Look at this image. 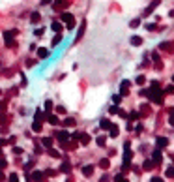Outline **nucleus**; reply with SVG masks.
Segmentation results:
<instances>
[{
  "mask_svg": "<svg viewBox=\"0 0 174 182\" xmlns=\"http://www.w3.org/2000/svg\"><path fill=\"white\" fill-rule=\"evenodd\" d=\"M41 145H43L45 148H51V147H53V139H51V137H43V139H41Z\"/></svg>",
  "mask_w": 174,
  "mask_h": 182,
  "instance_id": "b1692460",
  "label": "nucleus"
},
{
  "mask_svg": "<svg viewBox=\"0 0 174 182\" xmlns=\"http://www.w3.org/2000/svg\"><path fill=\"white\" fill-rule=\"evenodd\" d=\"M47 154L51 156V158H60V152H58V150H55L53 147H51V148H47Z\"/></svg>",
  "mask_w": 174,
  "mask_h": 182,
  "instance_id": "bb28decb",
  "label": "nucleus"
},
{
  "mask_svg": "<svg viewBox=\"0 0 174 182\" xmlns=\"http://www.w3.org/2000/svg\"><path fill=\"white\" fill-rule=\"evenodd\" d=\"M165 175H167L168 178H174V165H170V167H167V171H165Z\"/></svg>",
  "mask_w": 174,
  "mask_h": 182,
  "instance_id": "c756f323",
  "label": "nucleus"
},
{
  "mask_svg": "<svg viewBox=\"0 0 174 182\" xmlns=\"http://www.w3.org/2000/svg\"><path fill=\"white\" fill-rule=\"evenodd\" d=\"M135 83H137V85H144V83H146V77H144V75H137Z\"/></svg>",
  "mask_w": 174,
  "mask_h": 182,
  "instance_id": "4c0bfd02",
  "label": "nucleus"
},
{
  "mask_svg": "<svg viewBox=\"0 0 174 182\" xmlns=\"http://www.w3.org/2000/svg\"><path fill=\"white\" fill-rule=\"evenodd\" d=\"M131 158H133L131 150H129V148H126V152H123V169H127V167H129V162H131Z\"/></svg>",
  "mask_w": 174,
  "mask_h": 182,
  "instance_id": "39448f33",
  "label": "nucleus"
},
{
  "mask_svg": "<svg viewBox=\"0 0 174 182\" xmlns=\"http://www.w3.org/2000/svg\"><path fill=\"white\" fill-rule=\"evenodd\" d=\"M81 133H83V131H73V133L69 135V137H71L73 141H77V143H79V139H81Z\"/></svg>",
  "mask_w": 174,
  "mask_h": 182,
  "instance_id": "7c9ffc66",
  "label": "nucleus"
},
{
  "mask_svg": "<svg viewBox=\"0 0 174 182\" xmlns=\"http://www.w3.org/2000/svg\"><path fill=\"white\" fill-rule=\"evenodd\" d=\"M165 94H174V83H172V85H168V86L165 88Z\"/></svg>",
  "mask_w": 174,
  "mask_h": 182,
  "instance_id": "58836bf2",
  "label": "nucleus"
},
{
  "mask_svg": "<svg viewBox=\"0 0 174 182\" xmlns=\"http://www.w3.org/2000/svg\"><path fill=\"white\" fill-rule=\"evenodd\" d=\"M0 124H6V113L0 111Z\"/></svg>",
  "mask_w": 174,
  "mask_h": 182,
  "instance_id": "37998d69",
  "label": "nucleus"
},
{
  "mask_svg": "<svg viewBox=\"0 0 174 182\" xmlns=\"http://www.w3.org/2000/svg\"><path fill=\"white\" fill-rule=\"evenodd\" d=\"M109 130H111V137H118V126H114V124H112Z\"/></svg>",
  "mask_w": 174,
  "mask_h": 182,
  "instance_id": "2f4dec72",
  "label": "nucleus"
},
{
  "mask_svg": "<svg viewBox=\"0 0 174 182\" xmlns=\"http://www.w3.org/2000/svg\"><path fill=\"white\" fill-rule=\"evenodd\" d=\"M127 118L129 120H139V118H142V115H140V111H131L127 115Z\"/></svg>",
  "mask_w": 174,
  "mask_h": 182,
  "instance_id": "f3484780",
  "label": "nucleus"
},
{
  "mask_svg": "<svg viewBox=\"0 0 174 182\" xmlns=\"http://www.w3.org/2000/svg\"><path fill=\"white\" fill-rule=\"evenodd\" d=\"M34 118H36V122H41V120H47V113H45V115H43V111H41V109H38V111H36V117H34Z\"/></svg>",
  "mask_w": 174,
  "mask_h": 182,
  "instance_id": "2eb2a0df",
  "label": "nucleus"
},
{
  "mask_svg": "<svg viewBox=\"0 0 174 182\" xmlns=\"http://www.w3.org/2000/svg\"><path fill=\"white\" fill-rule=\"evenodd\" d=\"M43 175H49V176H53V175H55V171H53V169H47V171H45Z\"/></svg>",
  "mask_w": 174,
  "mask_h": 182,
  "instance_id": "5fc2aeb1",
  "label": "nucleus"
},
{
  "mask_svg": "<svg viewBox=\"0 0 174 182\" xmlns=\"http://www.w3.org/2000/svg\"><path fill=\"white\" fill-rule=\"evenodd\" d=\"M154 165H156V163H154V160H152V158H148V160H144L142 169H144V171H152V169H154Z\"/></svg>",
  "mask_w": 174,
  "mask_h": 182,
  "instance_id": "ddd939ff",
  "label": "nucleus"
},
{
  "mask_svg": "<svg viewBox=\"0 0 174 182\" xmlns=\"http://www.w3.org/2000/svg\"><path fill=\"white\" fill-rule=\"evenodd\" d=\"M64 126H75V118H66L64 120Z\"/></svg>",
  "mask_w": 174,
  "mask_h": 182,
  "instance_id": "ea45409f",
  "label": "nucleus"
},
{
  "mask_svg": "<svg viewBox=\"0 0 174 182\" xmlns=\"http://www.w3.org/2000/svg\"><path fill=\"white\" fill-rule=\"evenodd\" d=\"M60 21L67 25V23H71V21H73V15H71L69 11H64V13H60Z\"/></svg>",
  "mask_w": 174,
  "mask_h": 182,
  "instance_id": "f8f14e48",
  "label": "nucleus"
},
{
  "mask_svg": "<svg viewBox=\"0 0 174 182\" xmlns=\"http://www.w3.org/2000/svg\"><path fill=\"white\" fill-rule=\"evenodd\" d=\"M159 2H161V0H154V2L150 4V6H148L146 10H144V13H142V17H148V15H150V13H154V10L159 6Z\"/></svg>",
  "mask_w": 174,
  "mask_h": 182,
  "instance_id": "7ed1b4c3",
  "label": "nucleus"
},
{
  "mask_svg": "<svg viewBox=\"0 0 174 182\" xmlns=\"http://www.w3.org/2000/svg\"><path fill=\"white\" fill-rule=\"evenodd\" d=\"M13 154L21 156V154H22V148H19V147H13Z\"/></svg>",
  "mask_w": 174,
  "mask_h": 182,
  "instance_id": "a18cd8bd",
  "label": "nucleus"
},
{
  "mask_svg": "<svg viewBox=\"0 0 174 182\" xmlns=\"http://www.w3.org/2000/svg\"><path fill=\"white\" fill-rule=\"evenodd\" d=\"M99 167H101V169H109V167H111V160H109V158L99 160Z\"/></svg>",
  "mask_w": 174,
  "mask_h": 182,
  "instance_id": "412c9836",
  "label": "nucleus"
},
{
  "mask_svg": "<svg viewBox=\"0 0 174 182\" xmlns=\"http://www.w3.org/2000/svg\"><path fill=\"white\" fill-rule=\"evenodd\" d=\"M129 85H131L129 81H122V85H120V96H122V98L129 94V90H127V88H129Z\"/></svg>",
  "mask_w": 174,
  "mask_h": 182,
  "instance_id": "20e7f679",
  "label": "nucleus"
},
{
  "mask_svg": "<svg viewBox=\"0 0 174 182\" xmlns=\"http://www.w3.org/2000/svg\"><path fill=\"white\" fill-rule=\"evenodd\" d=\"M168 113H170V115H174V107H172V109H168Z\"/></svg>",
  "mask_w": 174,
  "mask_h": 182,
  "instance_id": "680f3d73",
  "label": "nucleus"
},
{
  "mask_svg": "<svg viewBox=\"0 0 174 182\" xmlns=\"http://www.w3.org/2000/svg\"><path fill=\"white\" fill-rule=\"evenodd\" d=\"M39 19H41V15L38 11H32L30 13V23H34V25H36V23H39Z\"/></svg>",
  "mask_w": 174,
  "mask_h": 182,
  "instance_id": "5701e85b",
  "label": "nucleus"
},
{
  "mask_svg": "<svg viewBox=\"0 0 174 182\" xmlns=\"http://www.w3.org/2000/svg\"><path fill=\"white\" fill-rule=\"evenodd\" d=\"M99 182H109V175H103L101 178H99Z\"/></svg>",
  "mask_w": 174,
  "mask_h": 182,
  "instance_id": "3c124183",
  "label": "nucleus"
},
{
  "mask_svg": "<svg viewBox=\"0 0 174 182\" xmlns=\"http://www.w3.org/2000/svg\"><path fill=\"white\" fill-rule=\"evenodd\" d=\"M41 176H43V173H41V171H34V173L30 175V178H32L34 182H41Z\"/></svg>",
  "mask_w": 174,
  "mask_h": 182,
  "instance_id": "4be33fe9",
  "label": "nucleus"
},
{
  "mask_svg": "<svg viewBox=\"0 0 174 182\" xmlns=\"http://www.w3.org/2000/svg\"><path fill=\"white\" fill-rule=\"evenodd\" d=\"M0 111H6V101H0Z\"/></svg>",
  "mask_w": 174,
  "mask_h": 182,
  "instance_id": "bf43d9fd",
  "label": "nucleus"
},
{
  "mask_svg": "<svg viewBox=\"0 0 174 182\" xmlns=\"http://www.w3.org/2000/svg\"><path fill=\"white\" fill-rule=\"evenodd\" d=\"M36 53H38V58H47V56H49V51H47L45 47H39V49H36Z\"/></svg>",
  "mask_w": 174,
  "mask_h": 182,
  "instance_id": "a211bd4d",
  "label": "nucleus"
},
{
  "mask_svg": "<svg viewBox=\"0 0 174 182\" xmlns=\"http://www.w3.org/2000/svg\"><path fill=\"white\" fill-rule=\"evenodd\" d=\"M112 101H114V105H120L122 103V96L118 94V96H112Z\"/></svg>",
  "mask_w": 174,
  "mask_h": 182,
  "instance_id": "a19ab883",
  "label": "nucleus"
},
{
  "mask_svg": "<svg viewBox=\"0 0 174 182\" xmlns=\"http://www.w3.org/2000/svg\"><path fill=\"white\" fill-rule=\"evenodd\" d=\"M172 83H174V75H172Z\"/></svg>",
  "mask_w": 174,
  "mask_h": 182,
  "instance_id": "e2e57ef3",
  "label": "nucleus"
},
{
  "mask_svg": "<svg viewBox=\"0 0 174 182\" xmlns=\"http://www.w3.org/2000/svg\"><path fill=\"white\" fill-rule=\"evenodd\" d=\"M32 130H34V131H38V133H39V131H41V130H43V126H41V122H34V124H32Z\"/></svg>",
  "mask_w": 174,
  "mask_h": 182,
  "instance_id": "f704fd0d",
  "label": "nucleus"
},
{
  "mask_svg": "<svg viewBox=\"0 0 174 182\" xmlns=\"http://www.w3.org/2000/svg\"><path fill=\"white\" fill-rule=\"evenodd\" d=\"M4 180H6V175L2 173V169H0V182H4Z\"/></svg>",
  "mask_w": 174,
  "mask_h": 182,
  "instance_id": "6e6d98bb",
  "label": "nucleus"
},
{
  "mask_svg": "<svg viewBox=\"0 0 174 182\" xmlns=\"http://www.w3.org/2000/svg\"><path fill=\"white\" fill-rule=\"evenodd\" d=\"M139 25H140V19H133V21H129V27H131V28H137Z\"/></svg>",
  "mask_w": 174,
  "mask_h": 182,
  "instance_id": "e433bc0d",
  "label": "nucleus"
},
{
  "mask_svg": "<svg viewBox=\"0 0 174 182\" xmlns=\"http://www.w3.org/2000/svg\"><path fill=\"white\" fill-rule=\"evenodd\" d=\"M62 2H64V0H55V8H58V6H60Z\"/></svg>",
  "mask_w": 174,
  "mask_h": 182,
  "instance_id": "052dcab7",
  "label": "nucleus"
},
{
  "mask_svg": "<svg viewBox=\"0 0 174 182\" xmlns=\"http://www.w3.org/2000/svg\"><path fill=\"white\" fill-rule=\"evenodd\" d=\"M69 171H71V163L69 162H64L60 165V173H69Z\"/></svg>",
  "mask_w": 174,
  "mask_h": 182,
  "instance_id": "393cba45",
  "label": "nucleus"
},
{
  "mask_svg": "<svg viewBox=\"0 0 174 182\" xmlns=\"http://www.w3.org/2000/svg\"><path fill=\"white\" fill-rule=\"evenodd\" d=\"M159 49H161V51H168V49H170V41H161V43H159Z\"/></svg>",
  "mask_w": 174,
  "mask_h": 182,
  "instance_id": "c85d7f7f",
  "label": "nucleus"
},
{
  "mask_svg": "<svg viewBox=\"0 0 174 182\" xmlns=\"http://www.w3.org/2000/svg\"><path fill=\"white\" fill-rule=\"evenodd\" d=\"M90 141H92V137H90L88 133H81V139H79L81 147H86V145H90Z\"/></svg>",
  "mask_w": 174,
  "mask_h": 182,
  "instance_id": "9d476101",
  "label": "nucleus"
},
{
  "mask_svg": "<svg viewBox=\"0 0 174 182\" xmlns=\"http://www.w3.org/2000/svg\"><path fill=\"white\" fill-rule=\"evenodd\" d=\"M51 111H53V101L47 100V101H45V113H51Z\"/></svg>",
  "mask_w": 174,
  "mask_h": 182,
  "instance_id": "72a5a7b5",
  "label": "nucleus"
},
{
  "mask_svg": "<svg viewBox=\"0 0 174 182\" xmlns=\"http://www.w3.org/2000/svg\"><path fill=\"white\" fill-rule=\"evenodd\" d=\"M114 182H129V180H127L126 176H123V175L120 173V175H116V176H114Z\"/></svg>",
  "mask_w": 174,
  "mask_h": 182,
  "instance_id": "473e14b6",
  "label": "nucleus"
},
{
  "mask_svg": "<svg viewBox=\"0 0 174 182\" xmlns=\"http://www.w3.org/2000/svg\"><path fill=\"white\" fill-rule=\"evenodd\" d=\"M56 111H58V113H62V115H64V113H66V107H62V105H58V107H56Z\"/></svg>",
  "mask_w": 174,
  "mask_h": 182,
  "instance_id": "603ef678",
  "label": "nucleus"
},
{
  "mask_svg": "<svg viewBox=\"0 0 174 182\" xmlns=\"http://www.w3.org/2000/svg\"><path fill=\"white\" fill-rule=\"evenodd\" d=\"M55 135H56V139H58L60 143H64V141H67V139H69V133H67L66 130H60V131H55Z\"/></svg>",
  "mask_w": 174,
  "mask_h": 182,
  "instance_id": "423d86ee",
  "label": "nucleus"
},
{
  "mask_svg": "<svg viewBox=\"0 0 174 182\" xmlns=\"http://www.w3.org/2000/svg\"><path fill=\"white\" fill-rule=\"evenodd\" d=\"M15 36H17V30H6V32H4V41H6L8 47L17 45V43H15Z\"/></svg>",
  "mask_w": 174,
  "mask_h": 182,
  "instance_id": "f257e3e1",
  "label": "nucleus"
},
{
  "mask_svg": "<svg viewBox=\"0 0 174 182\" xmlns=\"http://www.w3.org/2000/svg\"><path fill=\"white\" fill-rule=\"evenodd\" d=\"M84 30H86V19L81 21V25H79V30H77V36H75V43L81 41V38L84 36Z\"/></svg>",
  "mask_w": 174,
  "mask_h": 182,
  "instance_id": "f03ea898",
  "label": "nucleus"
},
{
  "mask_svg": "<svg viewBox=\"0 0 174 182\" xmlns=\"http://www.w3.org/2000/svg\"><path fill=\"white\" fill-rule=\"evenodd\" d=\"M47 122L53 124V126H58V124H60V118H58L56 115H53V113H47Z\"/></svg>",
  "mask_w": 174,
  "mask_h": 182,
  "instance_id": "6e6552de",
  "label": "nucleus"
},
{
  "mask_svg": "<svg viewBox=\"0 0 174 182\" xmlns=\"http://www.w3.org/2000/svg\"><path fill=\"white\" fill-rule=\"evenodd\" d=\"M156 147L161 148V150L167 148V147H168V139H167V137H157V139H156Z\"/></svg>",
  "mask_w": 174,
  "mask_h": 182,
  "instance_id": "0eeeda50",
  "label": "nucleus"
},
{
  "mask_svg": "<svg viewBox=\"0 0 174 182\" xmlns=\"http://www.w3.org/2000/svg\"><path fill=\"white\" fill-rule=\"evenodd\" d=\"M60 41H62V34H60V32H56V36L53 38V47H56Z\"/></svg>",
  "mask_w": 174,
  "mask_h": 182,
  "instance_id": "cd10ccee",
  "label": "nucleus"
},
{
  "mask_svg": "<svg viewBox=\"0 0 174 182\" xmlns=\"http://www.w3.org/2000/svg\"><path fill=\"white\" fill-rule=\"evenodd\" d=\"M112 124H111V120L109 118H101V120H99V128H101V130H109Z\"/></svg>",
  "mask_w": 174,
  "mask_h": 182,
  "instance_id": "dca6fc26",
  "label": "nucleus"
},
{
  "mask_svg": "<svg viewBox=\"0 0 174 182\" xmlns=\"http://www.w3.org/2000/svg\"><path fill=\"white\" fill-rule=\"evenodd\" d=\"M43 30H45V28H38V30H34V34H36V36H41V34H43Z\"/></svg>",
  "mask_w": 174,
  "mask_h": 182,
  "instance_id": "864d4df0",
  "label": "nucleus"
},
{
  "mask_svg": "<svg viewBox=\"0 0 174 182\" xmlns=\"http://www.w3.org/2000/svg\"><path fill=\"white\" fill-rule=\"evenodd\" d=\"M83 175L84 176H92L94 175V165H84L83 167Z\"/></svg>",
  "mask_w": 174,
  "mask_h": 182,
  "instance_id": "6ab92c4d",
  "label": "nucleus"
},
{
  "mask_svg": "<svg viewBox=\"0 0 174 182\" xmlns=\"http://www.w3.org/2000/svg\"><path fill=\"white\" fill-rule=\"evenodd\" d=\"M51 2H53V0H39L41 6H47V4H51Z\"/></svg>",
  "mask_w": 174,
  "mask_h": 182,
  "instance_id": "8fccbe9b",
  "label": "nucleus"
},
{
  "mask_svg": "<svg viewBox=\"0 0 174 182\" xmlns=\"http://www.w3.org/2000/svg\"><path fill=\"white\" fill-rule=\"evenodd\" d=\"M142 41H144V39H142L140 36H131V39H129V43L133 45V47H140Z\"/></svg>",
  "mask_w": 174,
  "mask_h": 182,
  "instance_id": "9b49d317",
  "label": "nucleus"
},
{
  "mask_svg": "<svg viewBox=\"0 0 174 182\" xmlns=\"http://www.w3.org/2000/svg\"><path fill=\"white\" fill-rule=\"evenodd\" d=\"M8 182H19V175H17V173H11V175L8 176Z\"/></svg>",
  "mask_w": 174,
  "mask_h": 182,
  "instance_id": "c9c22d12",
  "label": "nucleus"
},
{
  "mask_svg": "<svg viewBox=\"0 0 174 182\" xmlns=\"http://www.w3.org/2000/svg\"><path fill=\"white\" fill-rule=\"evenodd\" d=\"M66 28H67V30H73V28H75V19H73L71 23H67V25H66Z\"/></svg>",
  "mask_w": 174,
  "mask_h": 182,
  "instance_id": "c03bdc74",
  "label": "nucleus"
},
{
  "mask_svg": "<svg viewBox=\"0 0 174 182\" xmlns=\"http://www.w3.org/2000/svg\"><path fill=\"white\" fill-rule=\"evenodd\" d=\"M152 182H165V180H163V178H159V176H154V178H152Z\"/></svg>",
  "mask_w": 174,
  "mask_h": 182,
  "instance_id": "4d7b16f0",
  "label": "nucleus"
},
{
  "mask_svg": "<svg viewBox=\"0 0 174 182\" xmlns=\"http://www.w3.org/2000/svg\"><path fill=\"white\" fill-rule=\"evenodd\" d=\"M168 124H170V126L174 128V115H170V118H168Z\"/></svg>",
  "mask_w": 174,
  "mask_h": 182,
  "instance_id": "13d9d810",
  "label": "nucleus"
},
{
  "mask_svg": "<svg viewBox=\"0 0 174 182\" xmlns=\"http://www.w3.org/2000/svg\"><path fill=\"white\" fill-rule=\"evenodd\" d=\"M95 143H97V147L105 148V147H107V135H99V137L95 139Z\"/></svg>",
  "mask_w": 174,
  "mask_h": 182,
  "instance_id": "4468645a",
  "label": "nucleus"
},
{
  "mask_svg": "<svg viewBox=\"0 0 174 182\" xmlns=\"http://www.w3.org/2000/svg\"><path fill=\"white\" fill-rule=\"evenodd\" d=\"M116 115H120L122 118H127V113L123 111V109H118V113H116Z\"/></svg>",
  "mask_w": 174,
  "mask_h": 182,
  "instance_id": "79ce46f5",
  "label": "nucleus"
},
{
  "mask_svg": "<svg viewBox=\"0 0 174 182\" xmlns=\"http://www.w3.org/2000/svg\"><path fill=\"white\" fill-rule=\"evenodd\" d=\"M34 163H36V162H34V160H30L26 165H24V169H30V167H34Z\"/></svg>",
  "mask_w": 174,
  "mask_h": 182,
  "instance_id": "de8ad7c7",
  "label": "nucleus"
},
{
  "mask_svg": "<svg viewBox=\"0 0 174 182\" xmlns=\"http://www.w3.org/2000/svg\"><path fill=\"white\" fill-rule=\"evenodd\" d=\"M51 28L55 30V32H62V21H53V25H51Z\"/></svg>",
  "mask_w": 174,
  "mask_h": 182,
  "instance_id": "aec40b11",
  "label": "nucleus"
},
{
  "mask_svg": "<svg viewBox=\"0 0 174 182\" xmlns=\"http://www.w3.org/2000/svg\"><path fill=\"white\" fill-rule=\"evenodd\" d=\"M144 28H146L148 32H156L157 25H156V23H146V25H144Z\"/></svg>",
  "mask_w": 174,
  "mask_h": 182,
  "instance_id": "a878e982",
  "label": "nucleus"
},
{
  "mask_svg": "<svg viewBox=\"0 0 174 182\" xmlns=\"http://www.w3.org/2000/svg\"><path fill=\"white\" fill-rule=\"evenodd\" d=\"M0 96H2V90H0Z\"/></svg>",
  "mask_w": 174,
  "mask_h": 182,
  "instance_id": "0e129e2a",
  "label": "nucleus"
},
{
  "mask_svg": "<svg viewBox=\"0 0 174 182\" xmlns=\"http://www.w3.org/2000/svg\"><path fill=\"white\" fill-rule=\"evenodd\" d=\"M26 66H28V68H32V66H36V60H30V58H28V60H26Z\"/></svg>",
  "mask_w": 174,
  "mask_h": 182,
  "instance_id": "09e8293b",
  "label": "nucleus"
},
{
  "mask_svg": "<svg viewBox=\"0 0 174 182\" xmlns=\"http://www.w3.org/2000/svg\"><path fill=\"white\" fill-rule=\"evenodd\" d=\"M109 113H111V115H116V113H118V107H116V105H112V107L109 109Z\"/></svg>",
  "mask_w": 174,
  "mask_h": 182,
  "instance_id": "49530a36",
  "label": "nucleus"
},
{
  "mask_svg": "<svg viewBox=\"0 0 174 182\" xmlns=\"http://www.w3.org/2000/svg\"><path fill=\"white\" fill-rule=\"evenodd\" d=\"M152 160H154V163H159V162H163V156H161V148H156V150L152 152Z\"/></svg>",
  "mask_w": 174,
  "mask_h": 182,
  "instance_id": "1a4fd4ad",
  "label": "nucleus"
}]
</instances>
